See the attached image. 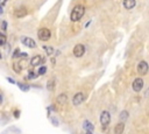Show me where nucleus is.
Wrapping results in <instances>:
<instances>
[{
	"instance_id": "dca6fc26",
	"label": "nucleus",
	"mask_w": 149,
	"mask_h": 134,
	"mask_svg": "<svg viewBox=\"0 0 149 134\" xmlns=\"http://www.w3.org/2000/svg\"><path fill=\"white\" fill-rule=\"evenodd\" d=\"M54 89H55V80H54V79L48 80V83H47V90L54 91Z\"/></svg>"
},
{
	"instance_id": "20e7f679",
	"label": "nucleus",
	"mask_w": 149,
	"mask_h": 134,
	"mask_svg": "<svg viewBox=\"0 0 149 134\" xmlns=\"http://www.w3.org/2000/svg\"><path fill=\"white\" fill-rule=\"evenodd\" d=\"M85 100V96L82 93V92H78V93H76L73 96V98H72V103H73V105L74 106H78V105H81L83 102Z\"/></svg>"
},
{
	"instance_id": "f8f14e48",
	"label": "nucleus",
	"mask_w": 149,
	"mask_h": 134,
	"mask_svg": "<svg viewBox=\"0 0 149 134\" xmlns=\"http://www.w3.org/2000/svg\"><path fill=\"white\" fill-rule=\"evenodd\" d=\"M135 0H123V6L126 9H132L135 7Z\"/></svg>"
},
{
	"instance_id": "9d476101",
	"label": "nucleus",
	"mask_w": 149,
	"mask_h": 134,
	"mask_svg": "<svg viewBox=\"0 0 149 134\" xmlns=\"http://www.w3.org/2000/svg\"><path fill=\"white\" fill-rule=\"evenodd\" d=\"M14 15L16 16V18H23V16L27 15V9L25 7H20L14 11Z\"/></svg>"
},
{
	"instance_id": "f257e3e1",
	"label": "nucleus",
	"mask_w": 149,
	"mask_h": 134,
	"mask_svg": "<svg viewBox=\"0 0 149 134\" xmlns=\"http://www.w3.org/2000/svg\"><path fill=\"white\" fill-rule=\"evenodd\" d=\"M84 13H85V7H84V6H82V5H77V6H74V8L72 9L71 15H70V19H71V21H73V22L79 21V20L83 18Z\"/></svg>"
},
{
	"instance_id": "1a4fd4ad",
	"label": "nucleus",
	"mask_w": 149,
	"mask_h": 134,
	"mask_svg": "<svg viewBox=\"0 0 149 134\" xmlns=\"http://www.w3.org/2000/svg\"><path fill=\"white\" fill-rule=\"evenodd\" d=\"M21 41H22V43H23L26 47H28V48H35V47H36L35 41H34L33 39H30V38H22Z\"/></svg>"
},
{
	"instance_id": "6e6552de",
	"label": "nucleus",
	"mask_w": 149,
	"mask_h": 134,
	"mask_svg": "<svg viewBox=\"0 0 149 134\" xmlns=\"http://www.w3.org/2000/svg\"><path fill=\"white\" fill-rule=\"evenodd\" d=\"M43 62H44V58H43L42 56L36 55V56H34V57L30 60V65H32V66H37V65L42 64Z\"/></svg>"
},
{
	"instance_id": "c85d7f7f",
	"label": "nucleus",
	"mask_w": 149,
	"mask_h": 134,
	"mask_svg": "<svg viewBox=\"0 0 149 134\" xmlns=\"http://www.w3.org/2000/svg\"><path fill=\"white\" fill-rule=\"evenodd\" d=\"M3 11H4V9H3V6H0V14L3 13Z\"/></svg>"
},
{
	"instance_id": "5701e85b",
	"label": "nucleus",
	"mask_w": 149,
	"mask_h": 134,
	"mask_svg": "<svg viewBox=\"0 0 149 134\" xmlns=\"http://www.w3.org/2000/svg\"><path fill=\"white\" fill-rule=\"evenodd\" d=\"M19 56H20V49H15L14 53H13V58H16Z\"/></svg>"
},
{
	"instance_id": "a211bd4d",
	"label": "nucleus",
	"mask_w": 149,
	"mask_h": 134,
	"mask_svg": "<svg viewBox=\"0 0 149 134\" xmlns=\"http://www.w3.org/2000/svg\"><path fill=\"white\" fill-rule=\"evenodd\" d=\"M127 118H128V112H127V111H122V112L120 113V119L122 120V123L126 121Z\"/></svg>"
},
{
	"instance_id": "b1692460",
	"label": "nucleus",
	"mask_w": 149,
	"mask_h": 134,
	"mask_svg": "<svg viewBox=\"0 0 149 134\" xmlns=\"http://www.w3.org/2000/svg\"><path fill=\"white\" fill-rule=\"evenodd\" d=\"M1 29H3V30H6V29H7V22H6V21H3V23H1Z\"/></svg>"
},
{
	"instance_id": "0eeeda50",
	"label": "nucleus",
	"mask_w": 149,
	"mask_h": 134,
	"mask_svg": "<svg viewBox=\"0 0 149 134\" xmlns=\"http://www.w3.org/2000/svg\"><path fill=\"white\" fill-rule=\"evenodd\" d=\"M148 63L147 62H144V61H142V62H140L139 64H138V72L140 74V75H146L147 72H148Z\"/></svg>"
},
{
	"instance_id": "4468645a",
	"label": "nucleus",
	"mask_w": 149,
	"mask_h": 134,
	"mask_svg": "<svg viewBox=\"0 0 149 134\" xmlns=\"http://www.w3.org/2000/svg\"><path fill=\"white\" fill-rule=\"evenodd\" d=\"M123 131H125V124L123 123H119L114 127V134H122Z\"/></svg>"
},
{
	"instance_id": "39448f33",
	"label": "nucleus",
	"mask_w": 149,
	"mask_h": 134,
	"mask_svg": "<svg viewBox=\"0 0 149 134\" xmlns=\"http://www.w3.org/2000/svg\"><path fill=\"white\" fill-rule=\"evenodd\" d=\"M85 53V47L83 44H77L73 48V55L76 57H82Z\"/></svg>"
},
{
	"instance_id": "ddd939ff",
	"label": "nucleus",
	"mask_w": 149,
	"mask_h": 134,
	"mask_svg": "<svg viewBox=\"0 0 149 134\" xmlns=\"http://www.w3.org/2000/svg\"><path fill=\"white\" fill-rule=\"evenodd\" d=\"M57 103H58L60 105H65V104L68 103V96H66L65 93L60 94V96L57 97Z\"/></svg>"
},
{
	"instance_id": "2eb2a0df",
	"label": "nucleus",
	"mask_w": 149,
	"mask_h": 134,
	"mask_svg": "<svg viewBox=\"0 0 149 134\" xmlns=\"http://www.w3.org/2000/svg\"><path fill=\"white\" fill-rule=\"evenodd\" d=\"M83 127H84V128H85L87 132H92L93 129H95V126H93V125H92V124H91L89 120H85V121H84V124H83Z\"/></svg>"
},
{
	"instance_id": "423d86ee",
	"label": "nucleus",
	"mask_w": 149,
	"mask_h": 134,
	"mask_svg": "<svg viewBox=\"0 0 149 134\" xmlns=\"http://www.w3.org/2000/svg\"><path fill=\"white\" fill-rule=\"evenodd\" d=\"M143 79L142 78H136V79H134V82H133V90L135 91V92H140L141 90H142V88H143Z\"/></svg>"
},
{
	"instance_id": "cd10ccee",
	"label": "nucleus",
	"mask_w": 149,
	"mask_h": 134,
	"mask_svg": "<svg viewBox=\"0 0 149 134\" xmlns=\"http://www.w3.org/2000/svg\"><path fill=\"white\" fill-rule=\"evenodd\" d=\"M1 103H3V96L0 94V104H1Z\"/></svg>"
},
{
	"instance_id": "a878e982",
	"label": "nucleus",
	"mask_w": 149,
	"mask_h": 134,
	"mask_svg": "<svg viewBox=\"0 0 149 134\" xmlns=\"http://www.w3.org/2000/svg\"><path fill=\"white\" fill-rule=\"evenodd\" d=\"M7 80H8L9 83H11V84H15V80H13V79H12L11 77H7Z\"/></svg>"
},
{
	"instance_id": "bb28decb",
	"label": "nucleus",
	"mask_w": 149,
	"mask_h": 134,
	"mask_svg": "<svg viewBox=\"0 0 149 134\" xmlns=\"http://www.w3.org/2000/svg\"><path fill=\"white\" fill-rule=\"evenodd\" d=\"M6 1H7V0H0V6H3V5L6 3Z\"/></svg>"
},
{
	"instance_id": "7c9ffc66",
	"label": "nucleus",
	"mask_w": 149,
	"mask_h": 134,
	"mask_svg": "<svg viewBox=\"0 0 149 134\" xmlns=\"http://www.w3.org/2000/svg\"><path fill=\"white\" fill-rule=\"evenodd\" d=\"M1 57H3V56H1V54H0V58H1Z\"/></svg>"
},
{
	"instance_id": "6ab92c4d",
	"label": "nucleus",
	"mask_w": 149,
	"mask_h": 134,
	"mask_svg": "<svg viewBox=\"0 0 149 134\" xmlns=\"http://www.w3.org/2000/svg\"><path fill=\"white\" fill-rule=\"evenodd\" d=\"M19 88H20L22 91H28V90H29V85L22 84V83H19Z\"/></svg>"
},
{
	"instance_id": "f3484780",
	"label": "nucleus",
	"mask_w": 149,
	"mask_h": 134,
	"mask_svg": "<svg viewBox=\"0 0 149 134\" xmlns=\"http://www.w3.org/2000/svg\"><path fill=\"white\" fill-rule=\"evenodd\" d=\"M6 41H7V38L4 33H0V46H4L6 44Z\"/></svg>"
},
{
	"instance_id": "393cba45",
	"label": "nucleus",
	"mask_w": 149,
	"mask_h": 134,
	"mask_svg": "<svg viewBox=\"0 0 149 134\" xmlns=\"http://www.w3.org/2000/svg\"><path fill=\"white\" fill-rule=\"evenodd\" d=\"M14 117L17 119L19 117H20V111H19V110H15V111H14Z\"/></svg>"
},
{
	"instance_id": "4be33fe9",
	"label": "nucleus",
	"mask_w": 149,
	"mask_h": 134,
	"mask_svg": "<svg viewBox=\"0 0 149 134\" xmlns=\"http://www.w3.org/2000/svg\"><path fill=\"white\" fill-rule=\"evenodd\" d=\"M47 72V66H41V68L39 69V72H37V75H44Z\"/></svg>"
},
{
	"instance_id": "7ed1b4c3",
	"label": "nucleus",
	"mask_w": 149,
	"mask_h": 134,
	"mask_svg": "<svg viewBox=\"0 0 149 134\" xmlns=\"http://www.w3.org/2000/svg\"><path fill=\"white\" fill-rule=\"evenodd\" d=\"M111 121V115L107 111H103L100 114V124L103 125V127H107L108 124Z\"/></svg>"
},
{
	"instance_id": "f03ea898",
	"label": "nucleus",
	"mask_w": 149,
	"mask_h": 134,
	"mask_svg": "<svg viewBox=\"0 0 149 134\" xmlns=\"http://www.w3.org/2000/svg\"><path fill=\"white\" fill-rule=\"evenodd\" d=\"M37 36L41 41H48L51 36V33L48 28H41L39 31H37Z\"/></svg>"
},
{
	"instance_id": "9b49d317",
	"label": "nucleus",
	"mask_w": 149,
	"mask_h": 134,
	"mask_svg": "<svg viewBox=\"0 0 149 134\" xmlns=\"http://www.w3.org/2000/svg\"><path fill=\"white\" fill-rule=\"evenodd\" d=\"M23 66H25V63H22V61H20V62H14L13 69H14V71H15L16 74H20Z\"/></svg>"
},
{
	"instance_id": "aec40b11",
	"label": "nucleus",
	"mask_w": 149,
	"mask_h": 134,
	"mask_svg": "<svg viewBox=\"0 0 149 134\" xmlns=\"http://www.w3.org/2000/svg\"><path fill=\"white\" fill-rule=\"evenodd\" d=\"M43 49L47 52V54H48V55H52V53H54V49H52L51 47H47V46H44V47H43Z\"/></svg>"
},
{
	"instance_id": "412c9836",
	"label": "nucleus",
	"mask_w": 149,
	"mask_h": 134,
	"mask_svg": "<svg viewBox=\"0 0 149 134\" xmlns=\"http://www.w3.org/2000/svg\"><path fill=\"white\" fill-rule=\"evenodd\" d=\"M37 76H39V75H37V74H35V72H34V70H29V74H28V78H29V79L36 78Z\"/></svg>"
},
{
	"instance_id": "c756f323",
	"label": "nucleus",
	"mask_w": 149,
	"mask_h": 134,
	"mask_svg": "<svg viewBox=\"0 0 149 134\" xmlns=\"http://www.w3.org/2000/svg\"><path fill=\"white\" fill-rule=\"evenodd\" d=\"M86 134H92V133L91 132H86Z\"/></svg>"
}]
</instances>
